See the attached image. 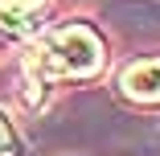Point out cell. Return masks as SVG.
I'll return each instance as SVG.
<instances>
[{
    "mask_svg": "<svg viewBox=\"0 0 160 156\" xmlns=\"http://www.w3.org/2000/svg\"><path fill=\"white\" fill-rule=\"evenodd\" d=\"M103 62H107L103 37L90 25H62L29 49L25 66L37 82H53V78H94Z\"/></svg>",
    "mask_w": 160,
    "mask_h": 156,
    "instance_id": "cell-1",
    "label": "cell"
},
{
    "mask_svg": "<svg viewBox=\"0 0 160 156\" xmlns=\"http://www.w3.org/2000/svg\"><path fill=\"white\" fill-rule=\"evenodd\" d=\"M119 95H123L127 103H144V107H152V103L160 99V66H156V58L132 62V66L123 70Z\"/></svg>",
    "mask_w": 160,
    "mask_h": 156,
    "instance_id": "cell-2",
    "label": "cell"
},
{
    "mask_svg": "<svg viewBox=\"0 0 160 156\" xmlns=\"http://www.w3.org/2000/svg\"><path fill=\"white\" fill-rule=\"evenodd\" d=\"M45 17V0H0V29L8 33H33Z\"/></svg>",
    "mask_w": 160,
    "mask_h": 156,
    "instance_id": "cell-3",
    "label": "cell"
},
{
    "mask_svg": "<svg viewBox=\"0 0 160 156\" xmlns=\"http://www.w3.org/2000/svg\"><path fill=\"white\" fill-rule=\"evenodd\" d=\"M0 156H12V132H8L4 115H0Z\"/></svg>",
    "mask_w": 160,
    "mask_h": 156,
    "instance_id": "cell-4",
    "label": "cell"
}]
</instances>
